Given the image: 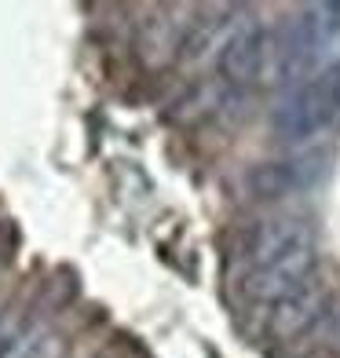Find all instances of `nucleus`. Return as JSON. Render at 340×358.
<instances>
[{"instance_id": "423d86ee", "label": "nucleus", "mask_w": 340, "mask_h": 358, "mask_svg": "<svg viewBox=\"0 0 340 358\" xmlns=\"http://www.w3.org/2000/svg\"><path fill=\"white\" fill-rule=\"evenodd\" d=\"M322 172H326V157L322 154H300V157H285V161H271V165L253 169L249 187H253L256 198H289V194L318 183Z\"/></svg>"}, {"instance_id": "20e7f679", "label": "nucleus", "mask_w": 340, "mask_h": 358, "mask_svg": "<svg viewBox=\"0 0 340 358\" xmlns=\"http://www.w3.org/2000/svg\"><path fill=\"white\" fill-rule=\"evenodd\" d=\"M271 62V41L264 34L260 22H241L231 37L220 44V55H216V70L227 85H256L264 77Z\"/></svg>"}, {"instance_id": "f03ea898", "label": "nucleus", "mask_w": 340, "mask_h": 358, "mask_svg": "<svg viewBox=\"0 0 340 358\" xmlns=\"http://www.w3.org/2000/svg\"><path fill=\"white\" fill-rule=\"evenodd\" d=\"M340 34V4H307L285 22L282 37L271 44V59L282 77H300L318 52Z\"/></svg>"}, {"instance_id": "f257e3e1", "label": "nucleus", "mask_w": 340, "mask_h": 358, "mask_svg": "<svg viewBox=\"0 0 340 358\" xmlns=\"http://www.w3.org/2000/svg\"><path fill=\"white\" fill-rule=\"evenodd\" d=\"M271 128L282 139H315L340 128V59L304 77L271 113Z\"/></svg>"}, {"instance_id": "6e6552de", "label": "nucleus", "mask_w": 340, "mask_h": 358, "mask_svg": "<svg viewBox=\"0 0 340 358\" xmlns=\"http://www.w3.org/2000/svg\"><path fill=\"white\" fill-rule=\"evenodd\" d=\"M15 358H66V340L59 333H37Z\"/></svg>"}, {"instance_id": "7ed1b4c3", "label": "nucleus", "mask_w": 340, "mask_h": 358, "mask_svg": "<svg viewBox=\"0 0 340 358\" xmlns=\"http://www.w3.org/2000/svg\"><path fill=\"white\" fill-rule=\"evenodd\" d=\"M300 249H315V231L307 227V220L300 216H271L253 223L238 241V264L241 274L260 271L274 259H285Z\"/></svg>"}, {"instance_id": "0eeeda50", "label": "nucleus", "mask_w": 340, "mask_h": 358, "mask_svg": "<svg viewBox=\"0 0 340 358\" xmlns=\"http://www.w3.org/2000/svg\"><path fill=\"white\" fill-rule=\"evenodd\" d=\"M19 344H22V311L8 307V311H0V358H11Z\"/></svg>"}, {"instance_id": "39448f33", "label": "nucleus", "mask_w": 340, "mask_h": 358, "mask_svg": "<svg viewBox=\"0 0 340 358\" xmlns=\"http://www.w3.org/2000/svg\"><path fill=\"white\" fill-rule=\"evenodd\" d=\"M267 311V333L282 344H293V340H304L318 333V325L326 322V315L333 311L326 292H322L315 282H307L304 289H297L293 296H285L278 303L264 307Z\"/></svg>"}]
</instances>
